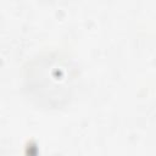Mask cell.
<instances>
[{
    "label": "cell",
    "mask_w": 156,
    "mask_h": 156,
    "mask_svg": "<svg viewBox=\"0 0 156 156\" xmlns=\"http://www.w3.org/2000/svg\"><path fill=\"white\" fill-rule=\"evenodd\" d=\"M58 57H52L49 61V66L46 65V58L44 60L45 65L43 67L35 66L29 69V87L30 90H34L37 87H40L39 94L43 99L49 98H66L71 83L73 80V69L71 66L62 61L57 60Z\"/></svg>",
    "instance_id": "obj_1"
}]
</instances>
